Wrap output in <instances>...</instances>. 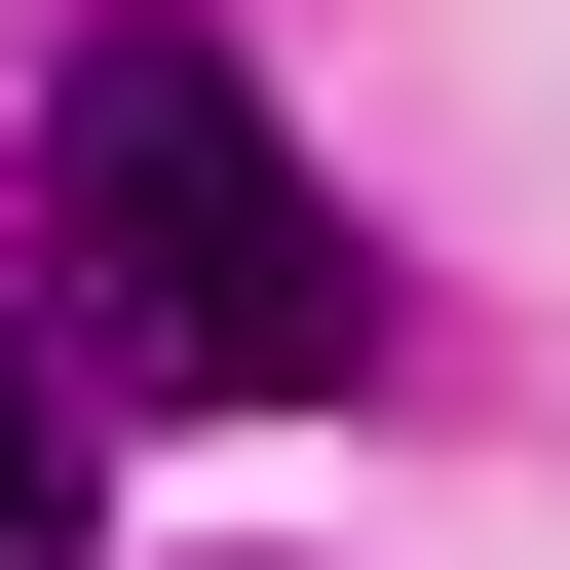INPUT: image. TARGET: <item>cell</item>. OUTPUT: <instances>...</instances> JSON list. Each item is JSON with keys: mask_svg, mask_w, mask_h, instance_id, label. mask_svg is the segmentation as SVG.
<instances>
[{"mask_svg": "<svg viewBox=\"0 0 570 570\" xmlns=\"http://www.w3.org/2000/svg\"><path fill=\"white\" fill-rule=\"evenodd\" d=\"M115 381H153V343L39 266V305H0V570H77V532H115Z\"/></svg>", "mask_w": 570, "mask_h": 570, "instance_id": "7a4b0ae2", "label": "cell"}, {"mask_svg": "<svg viewBox=\"0 0 570 570\" xmlns=\"http://www.w3.org/2000/svg\"><path fill=\"white\" fill-rule=\"evenodd\" d=\"M39 266L190 419H381V343H419V266L305 190V115H266L228 0H77V39H39Z\"/></svg>", "mask_w": 570, "mask_h": 570, "instance_id": "6da1fadb", "label": "cell"}]
</instances>
